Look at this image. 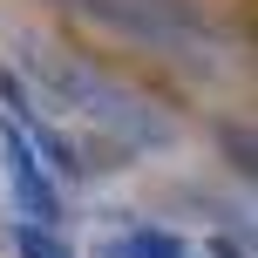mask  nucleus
Masks as SVG:
<instances>
[{
  "instance_id": "3",
  "label": "nucleus",
  "mask_w": 258,
  "mask_h": 258,
  "mask_svg": "<svg viewBox=\"0 0 258 258\" xmlns=\"http://www.w3.org/2000/svg\"><path fill=\"white\" fill-rule=\"evenodd\" d=\"M211 258H245V245H231V238H211Z\"/></svg>"
},
{
  "instance_id": "4",
  "label": "nucleus",
  "mask_w": 258,
  "mask_h": 258,
  "mask_svg": "<svg viewBox=\"0 0 258 258\" xmlns=\"http://www.w3.org/2000/svg\"><path fill=\"white\" fill-rule=\"evenodd\" d=\"M54 258H68V251H54Z\"/></svg>"
},
{
  "instance_id": "1",
  "label": "nucleus",
  "mask_w": 258,
  "mask_h": 258,
  "mask_svg": "<svg viewBox=\"0 0 258 258\" xmlns=\"http://www.w3.org/2000/svg\"><path fill=\"white\" fill-rule=\"evenodd\" d=\"M7 177H14V197H21V211H27V231H34V224H61V190L48 183L41 156L27 150V136L14 122H7Z\"/></svg>"
},
{
  "instance_id": "2",
  "label": "nucleus",
  "mask_w": 258,
  "mask_h": 258,
  "mask_svg": "<svg viewBox=\"0 0 258 258\" xmlns=\"http://www.w3.org/2000/svg\"><path fill=\"white\" fill-rule=\"evenodd\" d=\"M109 258H183V238L177 231H122V238H109Z\"/></svg>"
}]
</instances>
